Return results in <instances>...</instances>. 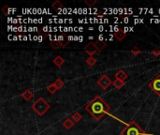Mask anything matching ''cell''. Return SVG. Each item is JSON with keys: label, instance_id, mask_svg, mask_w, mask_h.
<instances>
[{"label": "cell", "instance_id": "obj_1", "mask_svg": "<svg viewBox=\"0 0 160 135\" xmlns=\"http://www.w3.org/2000/svg\"><path fill=\"white\" fill-rule=\"evenodd\" d=\"M85 110L94 118L98 121L105 114H109L110 111V106L99 95H98L85 106Z\"/></svg>", "mask_w": 160, "mask_h": 135}, {"label": "cell", "instance_id": "obj_2", "mask_svg": "<svg viewBox=\"0 0 160 135\" xmlns=\"http://www.w3.org/2000/svg\"><path fill=\"white\" fill-rule=\"evenodd\" d=\"M121 135H154V134L147 133L136 121L132 120L121 131Z\"/></svg>", "mask_w": 160, "mask_h": 135}, {"label": "cell", "instance_id": "obj_3", "mask_svg": "<svg viewBox=\"0 0 160 135\" xmlns=\"http://www.w3.org/2000/svg\"><path fill=\"white\" fill-rule=\"evenodd\" d=\"M31 108L37 115L42 117V115H44L47 112L50 110L51 105L49 104L48 101H46L42 97H40V98H37L34 101V103L31 106Z\"/></svg>", "mask_w": 160, "mask_h": 135}, {"label": "cell", "instance_id": "obj_4", "mask_svg": "<svg viewBox=\"0 0 160 135\" xmlns=\"http://www.w3.org/2000/svg\"><path fill=\"white\" fill-rule=\"evenodd\" d=\"M149 87L158 97H160V75H156L155 78L149 83Z\"/></svg>", "mask_w": 160, "mask_h": 135}, {"label": "cell", "instance_id": "obj_5", "mask_svg": "<svg viewBox=\"0 0 160 135\" xmlns=\"http://www.w3.org/2000/svg\"><path fill=\"white\" fill-rule=\"evenodd\" d=\"M98 84L100 86V87L103 89V90H106L109 88V86L110 84H112V82L110 80V78L107 76V75H102L100 78L98 80Z\"/></svg>", "mask_w": 160, "mask_h": 135}, {"label": "cell", "instance_id": "obj_6", "mask_svg": "<svg viewBox=\"0 0 160 135\" xmlns=\"http://www.w3.org/2000/svg\"><path fill=\"white\" fill-rule=\"evenodd\" d=\"M84 52H85L89 56H94V54H96L98 50L95 45V42H89L88 44L85 45L84 47Z\"/></svg>", "mask_w": 160, "mask_h": 135}, {"label": "cell", "instance_id": "obj_7", "mask_svg": "<svg viewBox=\"0 0 160 135\" xmlns=\"http://www.w3.org/2000/svg\"><path fill=\"white\" fill-rule=\"evenodd\" d=\"M114 36L118 41H124L125 38L126 37V31L125 29H123V28H120L119 30H117L114 33Z\"/></svg>", "mask_w": 160, "mask_h": 135}, {"label": "cell", "instance_id": "obj_8", "mask_svg": "<svg viewBox=\"0 0 160 135\" xmlns=\"http://www.w3.org/2000/svg\"><path fill=\"white\" fill-rule=\"evenodd\" d=\"M56 41L60 42L62 48H66V47H68L69 45V41L68 40V36L66 34H61L57 38V40H56Z\"/></svg>", "mask_w": 160, "mask_h": 135}, {"label": "cell", "instance_id": "obj_9", "mask_svg": "<svg viewBox=\"0 0 160 135\" xmlns=\"http://www.w3.org/2000/svg\"><path fill=\"white\" fill-rule=\"evenodd\" d=\"M22 98L25 100V101H30L32 100V98H34V93L30 90V89H25L23 93H22Z\"/></svg>", "mask_w": 160, "mask_h": 135}, {"label": "cell", "instance_id": "obj_10", "mask_svg": "<svg viewBox=\"0 0 160 135\" xmlns=\"http://www.w3.org/2000/svg\"><path fill=\"white\" fill-rule=\"evenodd\" d=\"M63 126L64 128H66L68 130H71L74 126V121L71 119V117H68V118H66L64 121H63Z\"/></svg>", "mask_w": 160, "mask_h": 135}, {"label": "cell", "instance_id": "obj_11", "mask_svg": "<svg viewBox=\"0 0 160 135\" xmlns=\"http://www.w3.org/2000/svg\"><path fill=\"white\" fill-rule=\"evenodd\" d=\"M115 79H118V80H122V81H126L127 79L128 75L123 71V70H119L116 73H115Z\"/></svg>", "mask_w": 160, "mask_h": 135}, {"label": "cell", "instance_id": "obj_12", "mask_svg": "<svg viewBox=\"0 0 160 135\" xmlns=\"http://www.w3.org/2000/svg\"><path fill=\"white\" fill-rule=\"evenodd\" d=\"M53 64L56 66V67H58V68H61L64 64H65V59L63 58L62 56L60 55H57V56H55L53 60Z\"/></svg>", "mask_w": 160, "mask_h": 135}, {"label": "cell", "instance_id": "obj_13", "mask_svg": "<svg viewBox=\"0 0 160 135\" xmlns=\"http://www.w3.org/2000/svg\"><path fill=\"white\" fill-rule=\"evenodd\" d=\"M95 45L98 48V52H101L107 47V42L104 41H95Z\"/></svg>", "mask_w": 160, "mask_h": 135}, {"label": "cell", "instance_id": "obj_14", "mask_svg": "<svg viewBox=\"0 0 160 135\" xmlns=\"http://www.w3.org/2000/svg\"><path fill=\"white\" fill-rule=\"evenodd\" d=\"M125 81H122V80H118V79H115L114 82H112V85L114 86V87L118 90H120L121 88H123L125 86Z\"/></svg>", "mask_w": 160, "mask_h": 135}, {"label": "cell", "instance_id": "obj_15", "mask_svg": "<svg viewBox=\"0 0 160 135\" xmlns=\"http://www.w3.org/2000/svg\"><path fill=\"white\" fill-rule=\"evenodd\" d=\"M82 115L79 113V112H75L72 115H71V119L74 121V123H78L82 120Z\"/></svg>", "mask_w": 160, "mask_h": 135}, {"label": "cell", "instance_id": "obj_16", "mask_svg": "<svg viewBox=\"0 0 160 135\" xmlns=\"http://www.w3.org/2000/svg\"><path fill=\"white\" fill-rule=\"evenodd\" d=\"M52 8L54 9V11H59V9H62L64 8V6L59 0H55V1L52 4Z\"/></svg>", "mask_w": 160, "mask_h": 135}, {"label": "cell", "instance_id": "obj_17", "mask_svg": "<svg viewBox=\"0 0 160 135\" xmlns=\"http://www.w3.org/2000/svg\"><path fill=\"white\" fill-rule=\"evenodd\" d=\"M47 90H48V92L50 93V94H52V95H53V94H55L56 92H57V87L54 85V84L53 83V84H49L48 86H47Z\"/></svg>", "mask_w": 160, "mask_h": 135}, {"label": "cell", "instance_id": "obj_18", "mask_svg": "<svg viewBox=\"0 0 160 135\" xmlns=\"http://www.w3.org/2000/svg\"><path fill=\"white\" fill-rule=\"evenodd\" d=\"M97 63V59L94 56H89L88 58L86 59V65L89 67H94Z\"/></svg>", "mask_w": 160, "mask_h": 135}, {"label": "cell", "instance_id": "obj_19", "mask_svg": "<svg viewBox=\"0 0 160 135\" xmlns=\"http://www.w3.org/2000/svg\"><path fill=\"white\" fill-rule=\"evenodd\" d=\"M50 44H51V47L53 48V49H54V50L62 49V46H61L60 42L57 41H52Z\"/></svg>", "mask_w": 160, "mask_h": 135}, {"label": "cell", "instance_id": "obj_20", "mask_svg": "<svg viewBox=\"0 0 160 135\" xmlns=\"http://www.w3.org/2000/svg\"><path fill=\"white\" fill-rule=\"evenodd\" d=\"M53 84H54V85L56 86V87H57V89H58V90L64 87V82H63V80H62V79H60V78L56 79V80L53 82Z\"/></svg>", "mask_w": 160, "mask_h": 135}, {"label": "cell", "instance_id": "obj_21", "mask_svg": "<svg viewBox=\"0 0 160 135\" xmlns=\"http://www.w3.org/2000/svg\"><path fill=\"white\" fill-rule=\"evenodd\" d=\"M130 53L132 54L134 56H138L140 53H142V51H140V49L138 47V46H134L132 49H131V51H130Z\"/></svg>", "mask_w": 160, "mask_h": 135}, {"label": "cell", "instance_id": "obj_22", "mask_svg": "<svg viewBox=\"0 0 160 135\" xmlns=\"http://www.w3.org/2000/svg\"><path fill=\"white\" fill-rule=\"evenodd\" d=\"M84 3H85L89 8H92V7H94L98 3V1H97V0H85Z\"/></svg>", "mask_w": 160, "mask_h": 135}, {"label": "cell", "instance_id": "obj_23", "mask_svg": "<svg viewBox=\"0 0 160 135\" xmlns=\"http://www.w3.org/2000/svg\"><path fill=\"white\" fill-rule=\"evenodd\" d=\"M151 54H152L155 57H158V56H160V49H159V48H155V49L152 50Z\"/></svg>", "mask_w": 160, "mask_h": 135}, {"label": "cell", "instance_id": "obj_24", "mask_svg": "<svg viewBox=\"0 0 160 135\" xmlns=\"http://www.w3.org/2000/svg\"><path fill=\"white\" fill-rule=\"evenodd\" d=\"M8 8V6L5 5V6H4V8H2V12H4L6 15H8V13H7V12H6V8Z\"/></svg>", "mask_w": 160, "mask_h": 135}]
</instances>
